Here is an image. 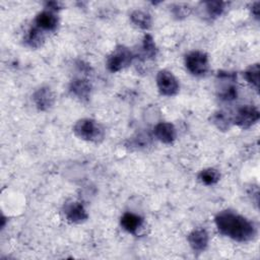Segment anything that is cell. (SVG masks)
<instances>
[{
  "instance_id": "obj_1",
  "label": "cell",
  "mask_w": 260,
  "mask_h": 260,
  "mask_svg": "<svg viewBox=\"0 0 260 260\" xmlns=\"http://www.w3.org/2000/svg\"><path fill=\"white\" fill-rule=\"evenodd\" d=\"M214 222L221 235L237 242H249L257 235L256 226L252 221L232 210L218 212Z\"/></svg>"
},
{
  "instance_id": "obj_2",
  "label": "cell",
  "mask_w": 260,
  "mask_h": 260,
  "mask_svg": "<svg viewBox=\"0 0 260 260\" xmlns=\"http://www.w3.org/2000/svg\"><path fill=\"white\" fill-rule=\"evenodd\" d=\"M73 133L79 139L99 143L105 137L104 127L93 119L83 118L78 120L73 126Z\"/></svg>"
},
{
  "instance_id": "obj_3",
  "label": "cell",
  "mask_w": 260,
  "mask_h": 260,
  "mask_svg": "<svg viewBox=\"0 0 260 260\" xmlns=\"http://www.w3.org/2000/svg\"><path fill=\"white\" fill-rule=\"evenodd\" d=\"M237 74L230 71L217 72V95L220 100L231 102L237 99L238 89L236 85Z\"/></svg>"
},
{
  "instance_id": "obj_4",
  "label": "cell",
  "mask_w": 260,
  "mask_h": 260,
  "mask_svg": "<svg viewBox=\"0 0 260 260\" xmlns=\"http://www.w3.org/2000/svg\"><path fill=\"white\" fill-rule=\"evenodd\" d=\"M185 66L192 75L202 76L209 69L208 56L202 51H192L185 56Z\"/></svg>"
},
{
  "instance_id": "obj_5",
  "label": "cell",
  "mask_w": 260,
  "mask_h": 260,
  "mask_svg": "<svg viewBox=\"0 0 260 260\" xmlns=\"http://www.w3.org/2000/svg\"><path fill=\"white\" fill-rule=\"evenodd\" d=\"M134 56L128 48L119 46L109 55L107 59V68L113 73L118 72L129 66Z\"/></svg>"
},
{
  "instance_id": "obj_6",
  "label": "cell",
  "mask_w": 260,
  "mask_h": 260,
  "mask_svg": "<svg viewBox=\"0 0 260 260\" xmlns=\"http://www.w3.org/2000/svg\"><path fill=\"white\" fill-rule=\"evenodd\" d=\"M260 119L259 110L252 105H245L238 109L235 117L233 118V124L242 129H248L256 124Z\"/></svg>"
},
{
  "instance_id": "obj_7",
  "label": "cell",
  "mask_w": 260,
  "mask_h": 260,
  "mask_svg": "<svg viewBox=\"0 0 260 260\" xmlns=\"http://www.w3.org/2000/svg\"><path fill=\"white\" fill-rule=\"evenodd\" d=\"M156 85L158 91L166 96L176 95L180 89L179 81L169 70H159L156 75Z\"/></svg>"
},
{
  "instance_id": "obj_8",
  "label": "cell",
  "mask_w": 260,
  "mask_h": 260,
  "mask_svg": "<svg viewBox=\"0 0 260 260\" xmlns=\"http://www.w3.org/2000/svg\"><path fill=\"white\" fill-rule=\"evenodd\" d=\"M32 101L39 111L50 110L55 103V94L49 86H41L32 94Z\"/></svg>"
},
{
  "instance_id": "obj_9",
  "label": "cell",
  "mask_w": 260,
  "mask_h": 260,
  "mask_svg": "<svg viewBox=\"0 0 260 260\" xmlns=\"http://www.w3.org/2000/svg\"><path fill=\"white\" fill-rule=\"evenodd\" d=\"M63 212L67 220L73 223H80L88 218L86 209L79 201H70L65 203Z\"/></svg>"
},
{
  "instance_id": "obj_10",
  "label": "cell",
  "mask_w": 260,
  "mask_h": 260,
  "mask_svg": "<svg viewBox=\"0 0 260 260\" xmlns=\"http://www.w3.org/2000/svg\"><path fill=\"white\" fill-rule=\"evenodd\" d=\"M191 249L197 253L205 251L208 246L209 236L204 229H195L187 237Z\"/></svg>"
},
{
  "instance_id": "obj_11",
  "label": "cell",
  "mask_w": 260,
  "mask_h": 260,
  "mask_svg": "<svg viewBox=\"0 0 260 260\" xmlns=\"http://www.w3.org/2000/svg\"><path fill=\"white\" fill-rule=\"evenodd\" d=\"M70 92L80 101H88L91 92V83L86 78L78 77L71 80L69 85Z\"/></svg>"
},
{
  "instance_id": "obj_12",
  "label": "cell",
  "mask_w": 260,
  "mask_h": 260,
  "mask_svg": "<svg viewBox=\"0 0 260 260\" xmlns=\"http://www.w3.org/2000/svg\"><path fill=\"white\" fill-rule=\"evenodd\" d=\"M153 134L157 140L165 144H171L177 137L176 128L172 123L160 122L153 128Z\"/></svg>"
},
{
  "instance_id": "obj_13",
  "label": "cell",
  "mask_w": 260,
  "mask_h": 260,
  "mask_svg": "<svg viewBox=\"0 0 260 260\" xmlns=\"http://www.w3.org/2000/svg\"><path fill=\"white\" fill-rule=\"evenodd\" d=\"M36 26L42 30H54L58 25V17L50 10H44L40 12L35 19Z\"/></svg>"
},
{
  "instance_id": "obj_14",
  "label": "cell",
  "mask_w": 260,
  "mask_h": 260,
  "mask_svg": "<svg viewBox=\"0 0 260 260\" xmlns=\"http://www.w3.org/2000/svg\"><path fill=\"white\" fill-rule=\"evenodd\" d=\"M121 226L130 234H136L143 223V218L133 212H125L120 219Z\"/></svg>"
},
{
  "instance_id": "obj_15",
  "label": "cell",
  "mask_w": 260,
  "mask_h": 260,
  "mask_svg": "<svg viewBox=\"0 0 260 260\" xmlns=\"http://www.w3.org/2000/svg\"><path fill=\"white\" fill-rule=\"evenodd\" d=\"M24 42L28 47L32 49L40 48L45 42V36L43 34V30L38 26L30 27L24 37Z\"/></svg>"
},
{
  "instance_id": "obj_16",
  "label": "cell",
  "mask_w": 260,
  "mask_h": 260,
  "mask_svg": "<svg viewBox=\"0 0 260 260\" xmlns=\"http://www.w3.org/2000/svg\"><path fill=\"white\" fill-rule=\"evenodd\" d=\"M130 19L133 24L142 29H149L151 27V16L146 11L134 10L130 14Z\"/></svg>"
},
{
  "instance_id": "obj_17",
  "label": "cell",
  "mask_w": 260,
  "mask_h": 260,
  "mask_svg": "<svg viewBox=\"0 0 260 260\" xmlns=\"http://www.w3.org/2000/svg\"><path fill=\"white\" fill-rule=\"evenodd\" d=\"M157 52H158V50L154 43L153 38L149 34H146L142 40V55H143V57L146 59L152 60L157 56Z\"/></svg>"
},
{
  "instance_id": "obj_18",
  "label": "cell",
  "mask_w": 260,
  "mask_h": 260,
  "mask_svg": "<svg viewBox=\"0 0 260 260\" xmlns=\"http://www.w3.org/2000/svg\"><path fill=\"white\" fill-rule=\"evenodd\" d=\"M198 179L204 185L210 186V185L216 184L219 181L220 174H219V172L217 170H215L213 168H208V169L202 170L198 174Z\"/></svg>"
},
{
  "instance_id": "obj_19",
  "label": "cell",
  "mask_w": 260,
  "mask_h": 260,
  "mask_svg": "<svg viewBox=\"0 0 260 260\" xmlns=\"http://www.w3.org/2000/svg\"><path fill=\"white\" fill-rule=\"evenodd\" d=\"M212 123L221 131H226L233 124V119L222 111L214 113L211 117Z\"/></svg>"
},
{
  "instance_id": "obj_20",
  "label": "cell",
  "mask_w": 260,
  "mask_h": 260,
  "mask_svg": "<svg viewBox=\"0 0 260 260\" xmlns=\"http://www.w3.org/2000/svg\"><path fill=\"white\" fill-rule=\"evenodd\" d=\"M259 64L255 63L253 65H250L243 73L247 82L250 83L256 90L259 89Z\"/></svg>"
},
{
  "instance_id": "obj_21",
  "label": "cell",
  "mask_w": 260,
  "mask_h": 260,
  "mask_svg": "<svg viewBox=\"0 0 260 260\" xmlns=\"http://www.w3.org/2000/svg\"><path fill=\"white\" fill-rule=\"evenodd\" d=\"M203 5L207 15L210 18H216L222 14L225 3L222 1H208L204 2Z\"/></svg>"
},
{
  "instance_id": "obj_22",
  "label": "cell",
  "mask_w": 260,
  "mask_h": 260,
  "mask_svg": "<svg viewBox=\"0 0 260 260\" xmlns=\"http://www.w3.org/2000/svg\"><path fill=\"white\" fill-rule=\"evenodd\" d=\"M172 14L177 19H184L191 13V7L186 3H176L171 6Z\"/></svg>"
},
{
  "instance_id": "obj_23",
  "label": "cell",
  "mask_w": 260,
  "mask_h": 260,
  "mask_svg": "<svg viewBox=\"0 0 260 260\" xmlns=\"http://www.w3.org/2000/svg\"><path fill=\"white\" fill-rule=\"evenodd\" d=\"M251 12L253 14V16L258 20L259 16H260V2L256 1L252 4L251 6Z\"/></svg>"
},
{
  "instance_id": "obj_24",
  "label": "cell",
  "mask_w": 260,
  "mask_h": 260,
  "mask_svg": "<svg viewBox=\"0 0 260 260\" xmlns=\"http://www.w3.org/2000/svg\"><path fill=\"white\" fill-rule=\"evenodd\" d=\"M47 7L50 8V9H53V10H57V9H60V3L59 2H56V1H52V2H47L46 3Z\"/></svg>"
}]
</instances>
